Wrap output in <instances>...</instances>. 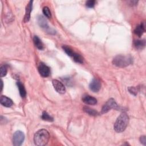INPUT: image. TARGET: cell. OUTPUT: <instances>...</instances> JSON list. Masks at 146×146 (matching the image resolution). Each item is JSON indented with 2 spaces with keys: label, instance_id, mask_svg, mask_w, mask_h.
<instances>
[{
  "label": "cell",
  "instance_id": "cell-1",
  "mask_svg": "<svg viewBox=\"0 0 146 146\" xmlns=\"http://www.w3.org/2000/svg\"><path fill=\"white\" fill-rule=\"evenodd\" d=\"M50 135L48 132L44 129H42L35 133L34 141L36 145L43 146L47 144Z\"/></svg>",
  "mask_w": 146,
  "mask_h": 146
},
{
  "label": "cell",
  "instance_id": "cell-2",
  "mask_svg": "<svg viewBox=\"0 0 146 146\" xmlns=\"http://www.w3.org/2000/svg\"><path fill=\"white\" fill-rule=\"evenodd\" d=\"M129 122V117L124 112L121 113L117 118L114 123L113 128L116 132L120 133L124 131Z\"/></svg>",
  "mask_w": 146,
  "mask_h": 146
},
{
  "label": "cell",
  "instance_id": "cell-3",
  "mask_svg": "<svg viewBox=\"0 0 146 146\" xmlns=\"http://www.w3.org/2000/svg\"><path fill=\"white\" fill-rule=\"evenodd\" d=\"M132 58L129 55H118L113 59L112 63L118 67L123 68L132 64Z\"/></svg>",
  "mask_w": 146,
  "mask_h": 146
},
{
  "label": "cell",
  "instance_id": "cell-4",
  "mask_svg": "<svg viewBox=\"0 0 146 146\" xmlns=\"http://www.w3.org/2000/svg\"><path fill=\"white\" fill-rule=\"evenodd\" d=\"M38 22L40 27H42L43 29H44V31H46L47 33L50 34H55V31L49 27L47 21L45 19V18L43 17L39 16L38 18Z\"/></svg>",
  "mask_w": 146,
  "mask_h": 146
},
{
  "label": "cell",
  "instance_id": "cell-5",
  "mask_svg": "<svg viewBox=\"0 0 146 146\" xmlns=\"http://www.w3.org/2000/svg\"><path fill=\"white\" fill-rule=\"evenodd\" d=\"M111 109H118V106L115 100L112 98L110 99L103 106L102 113H104L108 112Z\"/></svg>",
  "mask_w": 146,
  "mask_h": 146
},
{
  "label": "cell",
  "instance_id": "cell-6",
  "mask_svg": "<svg viewBox=\"0 0 146 146\" xmlns=\"http://www.w3.org/2000/svg\"><path fill=\"white\" fill-rule=\"evenodd\" d=\"M25 139V135L24 133L21 131H16L13 137V145L15 146H19L21 145Z\"/></svg>",
  "mask_w": 146,
  "mask_h": 146
},
{
  "label": "cell",
  "instance_id": "cell-7",
  "mask_svg": "<svg viewBox=\"0 0 146 146\" xmlns=\"http://www.w3.org/2000/svg\"><path fill=\"white\" fill-rule=\"evenodd\" d=\"M38 70L40 75L43 77H47L50 74V69L46 64L40 62L38 67Z\"/></svg>",
  "mask_w": 146,
  "mask_h": 146
},
{
  "label": "cell",
  "instance_id": "cell-8",
  "mask_svg": "<svg viewBox=\"0 0 146 146\" xmlns=\"http://www.w3.org/2000/svg\"><path fill=\"white\" fill-rule=\"evenodd\" d=\"M52 85L56 91L59 94H64L66 92V88L64 84L60 81L56 79H54L52 81Z\"/></svg>",
  "mask_w": 146,
  "mask_h": 146
},
{
  "label": "cell",
  "instance_id": "cell-9",
  "mask_svg": "<svg viewBox=\"0 0 146 146\" xmlns=\"http://www.w3.org/2000/svg\"><path fill=\"white\" fill-rule=\"evenodd\" d=\"M90 89L94 92H98L101 88V83L97 78H94L89 84Z\"/></svg>",
  "mask_w": 146,
  "mask_h": 146
},
{
  "label": "cell",
  "instance_id": "cell-10",
  "mask_svg": "<svg viewBox=\"0 0 146 146\" xmlns=\"http://www.w3.org/2000/svg\"><path fill=\"white\" fill-rule=\"evenodd\" d=\"M33 1H29V2L28 3V4L26 6V11H25V17H24V19H23V22H27L30 18V14H31V11L32 10V8H33Z\"/></svg>",
  "mask_w": 146,
  "mask_h": 146
},
{
  "label": "cell",
  "instance_id": "cell-11",
  "mask_svg": "<svg viewBox=\"0 0 146 146\" xmlns=\"http://www.w3.org/2000/svg\"><path fill=\"white\" fill-rule=\"evenodd\" d=\"M0 103L2 106L6 107H10L13 105V100L10 98L5 95H2L1 96Z\"/></svg>",
  "mask_w": 146,
  "mask_h": 146
},
{
  "label": "cell",
  "instance_id": "cell-12",
  "mask_svg": "<svg viewBox=\"0 0 146 146\" xmlns=\"http://www.w3.org/2000/svg\"><path fill=\"white\" fill-rule=\"evenodd\" d=\"M82 100L84 103L90 105H95L97 103V100L95 98L88 95L84 96L82 98Z\"/></svg>",
  "mask_w": 146,
  "mask_h": 146
},
{
  "label": "cell",
  "instance_id": "cell-13",
  "mask_svg": "<svg viewBox=\"0 0 146 146\" xmlns=\"http://www.w3.org/2000/svg\"><path fill=\"white\" fill-rule=\"evenodd\" d=\"M145 31V26L144 23H141L140 25L137 26L134 30V33L139 36H141Z\"/></svg>",
  "mask_w": 146,
  "mask_h": 146
},
{
  "label": "cell",
  "instance_id": "cell-14",
  "mask_svg": "<svg viewBox=\"0 0 146 146\" xmlns=\"http://www.w3.org/2000/svg\"><path fill=\"white\" fill-rule=\"evenodd\" d=\"M33 42H34L35 46H36V47L38 49H39L40 50H42L44 49V44H43V42H42V40L40 39V38L38 36H34Z\"/></svg>",
  "mask_w": 146,
  "mask_h": 146
},
{
  "label": "cell",
  "instance_id": "cell-15",
  "mask_svg": "<svg viewBox=\"0 0 146 146\" xmlns=\"http://www.w3.org/2000/svg\"><path fill=\"white\" fill-rule=\"evenodd\" d=\"M17 85L18 88L19 90L21 96L22 98L25 97L26 95V90H25V88L23 84L21 82H17Z\"/></svg>",
  "mask_w": 146,
  "mask_h": 146
},
{
  "label": "cell",
  "instance_id": "cell-16",
  "mask_svg": "<svg viewBox=\"0 0 146 146\" xmlns=\"http://www.w3.org/2000/svg\"><path fill=\"white\" fill-rule=\"evenodd\" d=\"M135 47L139 50L143 49L144 48L145 46V39H141V40H135L133 42Z\"/></svg>",
  "mask_w": 146,
  "mask_h": 146
},
{
  "label": "cell",
  "instance_id": "cell-17",
  "mask_svg": "<svg viewBox=\"0 0 146 146\" xmlns=\"http://www.w3.org/2000/svg\"><path fill=\"white\" fill-rule=\"evenodd\" d=\"M83 111L88 113V115H91V116H97L98 115V111H96V110H95L94 109H92V108H91L88 107H87V106H85L83 107Z\"/></svg>",
  "mask_w": 146,
  "mask_h": 146
},
{
  "label": "cell",
  "instance_id": "cell-18",
  "mask_svg": "<svg viewBox=\"0 0 146 146\" xmlns=\"http://www.w3.org/2000/svg\"><path fill=\"white\" fill-rule=\"evenodd\" d=\"M71 58H72L73 60H74L75 62H76V63H80V64H82V63H83V59L82 56L80 55H79V54L76 53V52H74V54L72 55V56Z\"/></svg>",
  "mask_w": 146,
  "mask_h": 146
},
{
  "label": "cell",
  "instance_id": "cell-19",
  "mask_svg": "<svg viewBox=\"0 0 146 146\" xmlns=\"http://www.w3.org/2000/svg\"><path fill=\"white\" fill-rule=\"evenodd\" d=\"M62 48L64 50V51L70 56L72 57V55L74 53V51L72 50V48L71 47H70L69 46H67V45H63L62 46Z\"/></svg>",
  "mask_w": 146,
  "mask_h": 146
},
{
  "label": "cell",
  "instance_id": "cell-20",
  "mask_svg": "<svg viewBox=\"0 0 146 146\" xmlns=\"http://www.w3.org/2000/svg\"><path fill=\"white\" fill-rule=\"evenodd\" d=\"M41 118L46 121H53V118L46 111H43L42 112Z\"/></svg>",
  "mask_w": 146,
  "mask_h": 146
},
{
  "label": "cell",
  "instance_id": "cell-21",
  "mask_svg": "<svg viewBox=\"0 0 146 146\" xmlns=\"http://www.w3.org/2000/svg\"><path fill=\"white\" fill-rule=\"evenodd\" d=\"M42 11H43V13L44 14V15L47 17L48 18H50L51 17V12L50 11V9L47 6H45L43 8V10H42Z\"/></svg>",
  "mask_w": 146,
  "mask_h": 146
},
{
  "label": "cell",
  "instance_id": "cell-22",
  "mask_svg": "<svg viewBox=\"0 0 146 146\" xmlns=\"http://www.w3.org/2000/svg\"><path fill=\"white\" fill-rule=\"evenodd\" d=\"M6 74H7V67L5 65H3L0 68V75H1V77L5 76L6 75Z\"/></svg>",
  "mask_w": 146,
  "mask_h": 146
},
{
  "label": "cell",
  "instance_id": "cell-23",
  "mask_svg": "<svg viewBox=\"0 0 146 146\" xmlns=\"http://www.w3.org/2000/svg\"><path fill=\"white\" fill-rule=\"evenodd\" d=\"M128 90L129 92L131 94L133 95L134 96H136V95H137V91H138V90H137V87H129L128 88Z\"/></svg>",
  "mask_w": 146,
  "mask_h": 146
},
{
  "label": "cell",
  "instance_id": "cell-24",
  "mask_svg": "<svg viewBox=\"0 0 146 146\" xmlns=\"http://www.w3.org/2000/svg\"><path fill=\"white\" fill-rule=\"evenodd\" d=\"M95 1L94 0H89L87 1L86 3V5L87 7H89V8H92L94 7L95 5Z\"/></svg>",
  "mask_w": 146,
  "mask_h": 146
},
{
  "label": "cell",
  "instance_id": "cell-25",
  "mask_svg": "<svg viewBox=\"0 0 146 146\" xmlns=\"http://www.w3.org/2000/svg\"><path fill=\"white\" fill-rule=\"evenodd\" d=\"M140 141L141 144L145 145H146V137L145 136H141L140 138Z\"/></svg>",
  "mask_w": 146,
  "mask_h": 146
},
{
  "label": "cell",
  "instance_id": "cell-26",
  "mask_svg": "<svg viewBox=\"0 0 146 146\" xmlns=\"http://www.w3.org/2000/svg\"><path fill=\"white\" fill-rule=\"evenodd\" d=\"M129 2L131 3H130V5L133 6V5H136V3H137V1H129Z\"/></svg>",
  "mask_w": 146,
  "mask_h": 146
},
{
  "label": "cell",
  "instance_id": "cell-27",
  "mask_svg": "<svg viewBox=\"0 0 146 146\" xmlns=\"http://www.w3.org/2000/svg\"><path fill=\"white\" fill-rule=\"evenodd\" d=\"M2 88H3V83H2V80H1V91L2 90Z\"/></svg>",
  "mask_w": 146,
  "mask_h": 146
}]
</instances>
